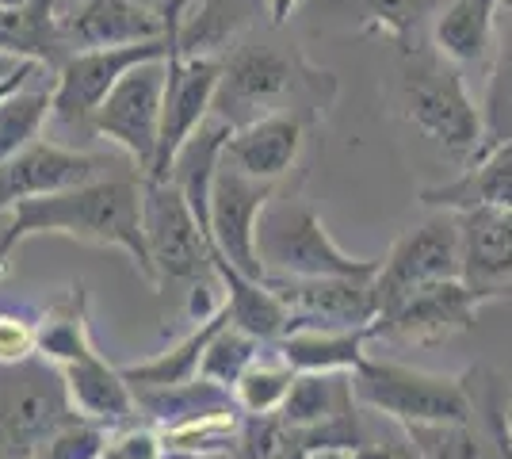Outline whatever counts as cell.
Wrapping results in <instances>:
<instances>
[{
	"instance_id": "cell-40",
	"label": "cell",
	"mask_w": 512,
	"mask_h": 459,
	"mask_svg": "<svg viewBox=\"0 0 512 459\" xmlns=\"http://www.w3.org/2000/svg\"><path fill=\"white\" fill-rule=\"evenodd\" d=\"M348 459H421V452L413 448V440L406 437V429H402V437L398 440H363L360 448H352V452H344Z\"/></svg>"
},
{
	"instance_id": "cell-4",
	"label": "cell",
	"mask_w": 512,
	"mask_h": 459,
	"mask_svg": "<svg viewBox=\"0 0 512 459\" xmlns=\"http://www.w3.org/2000/svg\"><path fill=\"white\" fill-rule=\"evenodd\" d=\"M352 387L363 410L386 417L394 425H444V421H470L474 398H470L467 375H436L409 368L390 356H363L352 372Z\"/></svg>"
},
{
	"instance_id": "cell-27",
	"label": "cell",
	"mask_w": 512,
	"mask_h": 459,
	"mask_svg": "<svg viewBox=\"0 0 512 459\" xmlns=\"http://www.w3.org/2000/svg\"><path fill=\"white\" fill-rule=\"evenodd\" d=\"M505 0H451L432 23V43L459 66L486 62L497 39V16Z\"/></svg>"
},
{
	"instance_id": "cell-37",
	"label": "cell",
	"mask_w": 512,
	"mask_h": 459,
	"mask_svg": "<svg viewBox=\"0 0 512 459\" xmlns=\"http://www.w3.org/2000/svg\"><path fill=\"white\" fill-rule=\"evenodd\" d=\"M111 433H115V429H107L100 421L77 414V417H69L58 433H50V437L35 448L31 459H96L107 448Z\"/></svg>"
},
{
	"instance_id": "cell-11",
	"label": "cell",
	"mask_w": 512,
	"mask_h": 459,
	"mask_svg": "<svg viewBox=\"0 0 512 459\" xmlns=\"http://www.w3.org/2000/svg\"><path fill=\"white\" fill-rule=\"evenodd\" d=\"M360 398L352 372H302L291 383L287 402L279 406L283 425L318 456V452H352L367 433L360 425Z\"/></svg>"
},
{
	"instance_id": "cell-24",
	"label": "cell",
	"mask_w": 512,
	"mask_h": 459,
	"mask_svg": "<svg viewBox=\"0 0 512 459\" xmlns=\"http://www.w3.org/2000/svg\"><path fill=\"white\" fill-rule=\"evenodd\" d=\"M371 345V326L363 329H329L299 326L287 329L276 341V352L295 372H356Z\"/></svg>"
},
{
	"instance_id": "cell-14",
	"label": "cell",
	"mask_w": 512,
	"mask_h": 459,
	"mask_svg": "<svg viewBox=\"0 0 512 459\" xmlns=\"http://www.w3.org/2000/svg\"><path fill=\"white\" fill-rule=\"evenodd\" d=\"M276 188L279 184L272 180L245 176L230 161L218 165L211 188L207 230H211L214 253H218V261H230L237 272L256 276V280H264V264L256 253V226H260V215L268 211V203L276 199Z\"/></svg>"
},
{
	"instance_id": "cell-31",
	"label": "cell",
	"mask_w": 512,
	"mask_h": 459,
	"mask_svg": "<svg viewBox=\"0 0 512 459\" xmlns=\"http://www.w3.org/2000/svg\"><path fill=\"white\" fill-rule=\"evenodd\" d=\"M451 0H356L360 23L379 31L386 39L409 50V46L425 43V27L436 23V16L448 8Z\"/></svg>"
},
{
	"instance_id": "cell-22",
	"label": "cell",
	"mask_w": 512,
	"mask_h": 459,
	"mask_svg": "<svg viewBox=\"0 0 512 459\" xmlns=\"http://www.w3.org/2000/svg\"><path fill=\"white\" fill-rule=\"evenodd\" d=\"M421 203L428 211H455V215L482 211V207L512 211V142L482 153L455 180L421 188Z\"/></svg>"
},
{
	"instance_id": "cell-3",
	"label": "cell",
	"mask_w": 512,
	"mask_h": 459,
	"mask_svg": "<svg viewBox=\"0 0 512 459\" xmlns=\"http://www.w3.org/2000/svg\"><path fill=\"white\" fill-rule=\"evenodd\" d=\"M398 104L417 131L440 150L470 165L482 150V104H474L459 62L440 46L417 43L402 50L398 66Z\"/></svg>"
},
{
	"instance_id": "cell-38",
	"label": "cell",
	"mask_w": 512,
	"mask_h": 459,
	"mask_svg": "<svg viewBox=\"0 0 512 459\" xmlns=\"http://www.w3.org/2000/svg\"><path fill=\"white\" fill-rule=\"evenodd\" d=\"M39 333H43V314L16 303H0V368L39 356Z\"/></svg>"
},
{
	"instance_id": "cell-26",
	"label": "cell",
	"mask_w": 512,
	"mask_h": 459,
	"mask_svg": "<svg viewBox=\"0 0 512 459\" xmlns=\"http://www.w3.org/2000/svg\"><path fill=\"white\" fill-rule=\"evenodd\" d=\"M234 127H226L222 119H207L199 131L180 146L176 161L169 169V180L184 192V199L192 203V211L199 215V222L207 226L211 222V188L214 176H218V165H222V153H226V142H230ZM211 234V230H207Z\"/></svg>"
},
{
	"instance_id": "cell-34",
	"label": "cell",
	"mask_w": 512,
	"mask_h": 459,
	"mask_svg": "<svg viewBox=\"0 0 512 459\" xmlns=\"http://www.w3.org/2000/svg\"><path fill=\"white\" fill-rule=\"evenodd\" d=\"M264 349H268V345L256 341L253 333H245V329H237L234 322H226V326L214 333V341L207 345V352H203L199 375L218 383V387H226V391H234L237 379L253 368V360Z\"/></svg>"
},
{
	"instance_id": "cell-28",
	"label": "cell",
	"mask_w": 512,
	"mask_h": 459,
	"mask_svg": "<svg viewBox=\"0 0 512 459\" xmlns=\"http://www.w3.org/2000/svg\"><path fill=\"white\" fill-rule=\"evenodd\" d=\"M230 322V314H226V306L207 318V322H195L172 349L157 352L153 360H142V364H130L123 368L127 375V383L134 391H165V387H180V383H192L199 379V368H203V352L207 345L214 341V333Z\"/></svg>"
},
{
	"instance_id": "cell-36",
	"label": "cell",
	"mask_w": 512,
	"mask_h": 459,
	"mask_svg": "<svg viewBox=\"0 0 512 459\" xmlns=\"http://www.w3.org/2000/svg\"><path fill=\"white\" fill-rule=\"evenodd\" d=\"M237 459H314V452L302 444L279 414L245 417L237 437Z\"/></svg>"
},
{
	"instance_id": "cell-12",
	"label": "cell",
	"mask_w": 512,
	"mask_h": 459,
	"mask_svg": "<svg viewBox=\"0 0 512 459\" xmlns=\"http://www.w3.org/2000/svg\"><path fill=\"white\" fill-rule=\"evenodd\" d=\"M165 81H169V58H150L130 69L92 115V134L127 153L138 165V176L150 173L153 157H157Z\"/></svg>"
},
{
	"instance_id": "cell-19",
	"label": "cell",
	"mask_w": 512,
	"mask_h": 459,
	"mask_svg": "<svg viewBox=\"0 0 512 459\" xmlns=\"http://www.w3.org/2000/svg\"><path fill=\"white\" fill-rule=\"evenodd\" d=\"M260 16H272V0H188L169 20L172 54L180 58H226Z\"/></svg>"
},
{
	"instance_id": "cell-2",
	"label": "cell",
	"mask_w": 512,
	"mask_h": 459,
	"mask_svg": "<svg viewBox=\"0 0 512 459\" xmlns=\"http://www.w3.org/2000/svg\"><path fill=\"white\" fill-rule=\"evenodd\" d=\"M39 356H46L62 372L81 417H92L107 429H123L138 421V394L127 383L123 368L107 364L88 337L85 287H73L65 303L43 314Z\"/></svg>"
},
{
	"instance_id": "cell-1",
	"label": "cell",
	"mask_w": 512,
	"mask_h": 459,
	"mask_svg": "<svg viewBox=\"0 0 512 459\" xmlns=\"http://www.w3.org/2000/svg\"><path fill=\"white\" fill-rule=\"evenodd\" d=\"M35 234H62V238L88 241V245H115L127 253L150 284H157L150 245H146V226H142V176L138 180H130V176L104 180L100 176L81 188L58 192V196L16 203L0 230V268L20 241L35 238Z\"/></svg>"
},
{
	"instance_id": "cell-20",
	"label": "cell",
	"mask_w": 512,
	"mask_h": 459,
	"mask_svg": "<svg viewBox=\"0 0 512 459\" xmlns=\"http://www.w3.org/2000/svg\"><path fill=\"white\" fill-rule=\"evenodd\" d=\"M463 230V284L486 303L512 299V211H467Z\"/></svg>"
},
{
	"instance_id": "cell-13",
	"label": "cell",
	"mask_w": 512,
	"mask_h": 459,
	"mask_svg": "<svg viewBox=\"0 0 512 459\" xmlns=\"http://www.w3.org/2000/svg\"><path fill=\"white\" fill-rule=\"evenodd\" d=\"M482 306H486V299L478 291H470L463 280L417 287L413 295H406L402 303H394L371 322V341L409 345V349L444 345V341L474 326Z\"/></svg>"
},
{
	"instance_id": "cell-41",
	"label": "cell",
	"mask_w": 512,
	"mask_h": 459,
	"mask_svg": "<svg viewBox=\"0 0 512 459\" xmlns=\"http://www.w3.org/2000/svg\"><path fill=\"white\" fill-rule=\"evenodd\" d=\"M302 4H306V0H272V16H268V20H272V27H283V23L299 12Z\"/></svg>"
},
{
	"instance_id": "cell-29",
	"label": "cell",
	"mask_w": 512,
	"mask_h": 459,
	"mask_svg": "<svg viewBox=\"0 0 512 459\" xmlns=\"http://www.w3.org/2000/svg\"><path fill=\"white\" fill-rule=\"evenodd\" d=\"M505 31L490 62V77H486V96H482V153L497 150L512 142V0H505ZM474 157V161H478Z\"/></svg>"
},
{
	"instance_id": "cell-17",
	"label": "cell",
	"mask_w": 512,
	"mask_h": 459,
	"mask_svg": "<svg viewBox=\"0 0 512 459\" xmlns=\"http://www.w3.org/2000/svg\"><path fill=\"white\" fill-rule=\"evenodd\" d=\"M104 165L107 161L96 153L39 138L0 165V215H8L16 203H27V199L58 196L69 188H81L88 180H100Z\"/></svg>"
},
{
	"instance_id": "cell-33",
	"label": "cell",
	"mask_w": 512,
	"mask_h": 459,
	"mask_svg": "<svg viewBox=\"0 0 512 459\" xmlns=\"http://www.w3.org/2000/svg\"><path fill=\"white\" fill-rule=\"evenodd\" d=\"M295 368L276 352V345L260 352L253 360V368L237 379L234 398L241 406L245 417H264V414H279V406L287 402L291 394V383H295Z\"/></svg>"
},
{
	"instance_id": "cell-42",
	"label": "cell",
	"mask_w": 512,
	"mask_h": 459,
	"mask_svg": "<svg viewBox=\"0 0 512 459\" xmlns=\"http://www.w3.org/2000/svg\"><path fill=\"white\" fill-rule=\"evenodd\" d=\"M96 459H123V456H119V452L111 448V440H107V448H104V452H100V456H96Z\"/></svg>"
},
{
	"instance_id": "cell-43",
	"label": "cell",
	"mask_w": 512,
	"mask_h": 459,
	"mask_svg": "<svg viewBox=\"0 0 512 459\" xmlns=\"http://www.w3.org/2000/svg\"><path fill=\"white\" fill-rule=\"evenodd\" d=\"M314 459H348V456H344V452H318Z\"/></svg>"
},
{
	"instance_id": "cell-9",
	"label": "cell",
	"mask_w": 512,
	"mask_h": 459,
	"mask_svg": "<svg viewBox=\"0 0 512 459\" xmlns=\"http://www.w3.org/2000/svg\"><path fill=\"white\" fill-rule=\"evenodd\" d=\"M444 280H463V230L455 211H436L432 219L409 226L390 245V253L375 272L379 314L402 303L417 287L444 284Z\"/></svg>"
},
{
	"instance_id": "cell-23",
	"label": "cell",
	"mask_w": 512,
	"mask_h": 459,
	"mask_svg": "<svg viewBox=\"0 0 512 459\" xmlns=\"http://www.w3.org/2000/svg\"><path fill=\"white\" fill-rule=\"evenodd\" d=\"M58 16V0H0V54L58 69L69 54Z\"/></svg>"
},
{
	"instance_id": "cell-15",
	"label": "cell",
	"mask_w": 512,
	"mask_h": 459,
	"mask_svg": "<svg viewBox=\"0 0 512 459\" xmlns=\"http://www.w3.org/2000/svg\"><path fill=\"white\" fill-rule=\"evenodd\" d=\"M264 280L291 310V329H363L379 318L375 276H264Z\"/></svg>"
},
{
	"instance_id": "cell-6",
	"label": "cell",
	"mask_w": 512,
	"mask_h": 459,
	"mask_svg": "<svg viewBox=\"0 0 512 459\" xmlns=\"http://www.w3.org/2000/svg\"><path fill=\"white\" fill-rule=\"evenodd\" d=\"M0 372V459H31L50 433L77 417V406L62 372L46 356Z\"/></svg>"
},
{
	"instance_id": "cell-32",
	"label": "cell",
	"mask_w": 512,
	"mask_h": 459,
	"mask_svg": "<svg viewBox=\"0 0 512 459\" xmlns=\"http://www.w3.org/2000/svg\"><path fill=\"white\" fill-rule=\"evenodd\" d=\"M406 437L413 440L421 459H501L478 414L470 421H444V425H406Z\"/></svg>"
},
{
	"instance_id": "cell-5",
	"label": "cell",
	"mask_w": 512,
	"mask_h": 459,
	"mask_svg": "<svg viewBox=\"0 0 512 459\" xmlns=\"http://www.w3.org/2000/svg\"><path fill=\"white\" fill-rule=\"evenodd\" d=\"M264 276H375L379 261L352 257L329 238L318 211L302 199H272L256 226Z\"/></svg>"
},
{
	"instance_id": "cell-30",
	"label": "cell",
	"mask_w": 512,
	"mask_h": 459,
	"mask_svg": "<svg viewBox=\"0 0 512 459\" xmlns=\"http://www.w3.org/2000/svg\"><path fill=\"white\" fill-rule=\"evenodd\" d=\"M50 108H54V81L50 85L31 81L0 100V165L27 150L31 142H39V131L50 123Z\"/></svg>"
},
{
	"instance_id": "cell-18",
	"label": "cell",
	"mask_w": 512,
	"mask_h": 459,
	"mask_svg": "<svg viewBox=\"0 0 512 459\" xmlns=\"http://www.w3.org/2000/svg\"><path fill=\"white\" fill-rule=\"evenodd\" d=\"M65 50H100V46H134L169 39L165 16L138 0H77L62 16Z\"/></svg>"
},
{
	"instance_id": "cell-10",
	"label": "cell",
	"mask_w": 512,
	"mask_h": 459,
	"mask_svg": "<svg viewBox=\"0 0 512 459\" xmlns=\"http://www.w3.org/2000/svg\"><path fill=\"white\" fill-rule=\"evenodd\" d=\"M172 39L134 46H100V50H73L54 69V108L50 123L62 131H92V115L100 111L111 88L119 85L134 66L150 58H169Z\"/></svg>"
},
{
	"instance_id": "cell-21",
	"label": "cell",
	"mask_w": 512,
	"mask_h": 459,
	"mask_svg": "<svg viewBox=\"0 0 512 459\" xmlns=\"http://www.w3.org/2000/svg\"><path fill=\"white\" fill-rule=\"evenodd\" d=\"M302 138H306L302 115L279 111V115L256 119V123H249V127H241V131L230 134L222 161H230V165L241 169L245 176L279 184V180L287 176V169L299 161Z\"/></svg>"
},
{
	"instance_id": "cell-7",
	"label": "cell",
	"mask_w": 512,
	"mask_h": 459,
	"mask_svg": "<svg viewBox=\"0 0 512 459\" xmlns=\"http://www.w3.org/2000/svg\"><path fill=\"white\" fill-rule=\"evenodd\" d=\"M142 226H146V245H150L157 284L161 280L199 284V280L218 276L214 272L218 253H214L211 234L169 176L165 180L142 176Z\"/></svg>"
},
{
	"instance_id": "cell-35",
	"label": "cell",
	"mask_w": 512,
	"mask_h": 459,
	"mask_svg": "<svg viewBox=\"0 0 512 459\" xmlns=\"http://www.w3.org/2000/svg\"><path fill=\"white\" fill-rule=\"evenodd\" d=\"M467 387L474 398V414L478 421L490 429L493 444H497V456L512 459V391L509 383L490 368H470Z\"/></svg>"
},
{
	"instance_id": "cell-8",
	"label": "cell",
	"mask_w": 512,
	"mask_h": 459,
	"mask_svg": "<svg viewBox=\"0 0 512 459\" xmlns=\"http://www.w3.org/2000/svg\"><path fill=\"white\" fill-rule=\"evenodd\" d=\"M302 62L276 43H237L222 58V77L214 92V119L226 127H249L256 119L279 115L283 104L299 92Z\"/></svg>"
},
{
	"instance_id": "cell-16",
	"label": "cell",
	"mask_w": 512,
	"mask_h": 459,
	"mask_svg": "<svg viewBox=\"0 0 512 459\" xmlns=\"http://www.w3.org/2000/svg\"><path fill=\"white\" fill-rule=\"evenodd\" d=\"M222 77V58H180L169 54V81H165V108H161V142L146 176L165 180L180 146L192 138L214 111V92Z\"/></svg>"
},
{
	"instance_id": "cell-25",
	"label": "cell",
	"mask_w": 512,
	"mask_h": 459,
	"mask_svg": "<svg viewBox=\"0 0 512 459\" xmlns=\"http://www.w3.org/2000/svg\"><path fill=\"white\" fill-rule=\"evenodd\" d=\"M214 272L222 280V295H226V314L237 329L253 333L256 341L276 345L279 337L291 329V310L283 306L268 280H256L237 272L230 261H214Z\"/></svg>"
},
{
	"instance_id": "cell-39",
	"label": "cell",
	"mask_w": 512,
	"mask_h": 459,
	"mask_svg": "<svg viewBox=\"0 0 512 459\" xmlns=\"http://www.w3.org/2000/svg\"><path fill=\"white\" fill-rule=\"evenodd\" d=\"M43 73H54V69L43 66V62H31V58L0 54V100H4L8 92H16V88L31 85V81H39Z\"/></svg>"
}]
</instances>
